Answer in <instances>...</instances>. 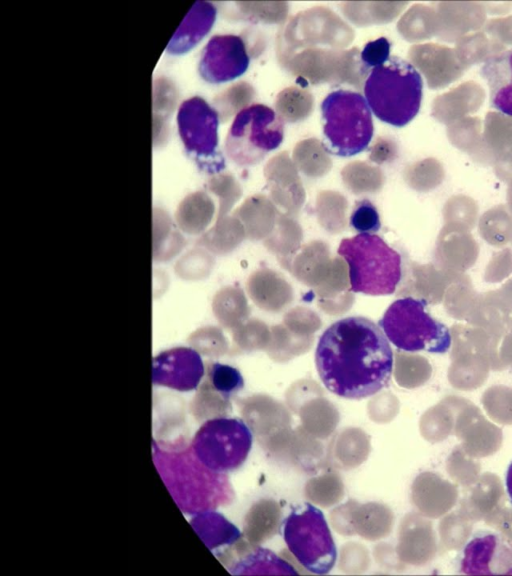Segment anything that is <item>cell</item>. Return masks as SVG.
Masks as SVG:
<instances>
[{"mask_svg":"<svg viewBox=\"0 0 512 576\" xmlns=\"http://www.w3.org/2000/svg\"><path fill=\"white\" fill-rule=\"evenodd\" d=\"M315 364L330 392L347 399H363L389 385L393 351L378 324L351 316L337 320L322 333Z\"/></svg>","mask_w":512,"mask_h":576,"instance_id":"obj_1","label":"cell"},{"mask_svg":"<svg viewBox=\"0 0 512 576\" xmlns=\"http://www.w3.org/2000/svg\"><path fill=\"white\" fill-rule=\"evenodd\" d=\"M363 89L367 104L378 119L403 127L419 112L423 80L410 62L391 57L370 71Z\"/></svg>","mask_w":512,"mask_h":576,"instance_id":"obj_2","label":"cell"},{"mask_svg":"<svg viewBox=\"0 0 512 576\" xmlns=\"http://www.w3.org/2000/svg\"><path fill=\"white\" fill-rule=\"evenodd\" d=\"M348 264L351 290L380 296L393 294L403 274L402 256L376 234L344 238L337 249Z\"/></svg>","mask_w":512,"mask_h":576,"instance_id":"obj_3","label":"cell"},{"mask_svg":"<svg viewBox=\"0 0 512 576\" xmlns=\"http://www.w3.org/2000/svg\"><path fill=\"white\" fill-rule=\"evenodd\" d=\"M389 342L406 352L443 354L451 347L448 327L427 311L423 299L395 300L378 321Z\"/></svg>","mask_w":512,"mask_h":576,"instance_id":"obj_4","label":"cell"},{"mask_svg":"<svg viewBox=\"0 0 512 576\" xmlns=\"http://www.w3.org/2000/svg\"><path fill=\"white\" fill-rule=\"evenodd\" d=\"M321 113L323 132L334 154L350 157L367 148L374 125L364 96L344 89L333 91L322 101Z\"/></svg>","mask_w":512,"mask_h":576,"instance_id":"obj_5","label":"cell"},{"mask_svg":"<svg viewBox=\"0 0 512 576\" xmlns=\"http://www.w3.org/2000/svg\"><path fill=\"white\" fill-rule=\"evenodd\" d=\"M352 27L324 6L312 7L288 18L276 37L279 64L298 51L310 48L346 49L354 40Z\"/></svg>","mask_w":512,"mask_h":576,"instance_id":"obj_6","label":"cell"},{"mask_svg":"<svg viewBox=\"0 0 512 576\" xmlns=\"http://www.w3.org/2000/svg\"><path fill=\"white\" fill-rule=\"evenodd\" d=\"M281 533L294 558L309 572L329 573L337 549L323 512L311 503L293 507L283 520Z\"/></svg>","mask_w":512,"mask_h":576,"instance_id":"obj_7","label":"cell"},{"mask_svg":"<svg viewBox=\"0 0 512 576\" xmlns=\"http://www.w3.org/2000/svg\"><path fill=\"white\" fill-rule=\"evenodd\" d=\"M284 139L283 121L275 110L252 104L238 113L226 138V152L240 166L261 162Z\"/></svg>","mask_w":512,"mask_h":576,"instance_id":"obj_8","label":"cell"},{"mask_svg":"<svg viewBox=\"0 0 512 576\" xmlns=\"http://www.w3.org/2000/svg\"><path fill=\"white\" fill-rule=\"evenodd\" d=\"M252 442V432L243 420L221 416L201 425L193 439V450L205 468L214 473H227L244 464Z\"/></svg>","mask_w":512,"mask_h":576,"instance_id":"obj_9","label":"cell"},{"mask_svg":"<svg viewBox=\"0 0 512 576\" xmlns=\"http://www.w3.org/2000/svg\"><path fill=\"white\" fill-rule=\"evenodd\" d=\"M460 570L469 575H512V544L494 533H481L466 545Z\"/></svg>","mask_w":512,"mask_h":576,"instance_id":"obj_10","label":"cell"},{"mask_svg":"<svg viewBox=\"0 0 512 576\" xmlns=\"http://www.w3.org/2000/svg\"><path fill=\"white\" fill-rule=\"evenodd\" d=\"M233 575H297L295 568L273 551L243 538L216 554Z\"/></svg>","mask_w":512,"mask_h":576,"instance_id":"obj_11","label":"cell"},{"mask_svg":"<svg viewBox=\"0 0 512 576\" xmlns=\"http://www.w3.org/2000/svg\"><path fill=\"white\" fill-rule=\"evenodd\" d=\"M250 52L244 39L237 35H220L211 39L204 54L202 69L214 83L230 81L245 73Z\"/></svg>","mask_w":512,"mask_h":576,"instance_id":"obj_12","label":"cell"},{"mask_svg":"<svg viewBox=\"0 0 512 576\" xmlns=\"http://www.w3.org/2000/svg\"><path fill=\"white\" fill-rule=\"evenodd\" d=\"M205 367L193 348H175L155 358L154 381L179 391H190L201 384Z\"/></svg>","mask_w":512,"mask_h":576,"instance_id":"obj_13","label":"cell"},{"mask_svg":"<svg viewBox=\"0 0 512 576\" xmlns=\"http://www.w3.org/2000/svg\"><path fill=\"white\" fill-rule=\"evenodd\" d=\"M343 50L330 48L304 49L292 55L281 66L304 84H336Z\"/></svg>","mask_w":512,"mask_h":576,"instance_id":"obj_14","label":"cell"},{"mask_svg":"<svg viewBox=\"0 0 512 576\" xmlns=\"http://www.w3.org/2000/svg\"><path fill=\"white\" fill-rule=\"evenodd\" d=\"M480 74L488 85L491 106L512 117V50L491 55Z\"/></svg>","mask_w":512,"mask_h":576,"instance_id":"obj_15","label":"cell"},{"mask_svg":"<svg viewBox=\"0 0 512 576\" xmlns=\"http://www.w3.org/2000/svg\"><path fill=\"white\" fill-rule=\"evenodd\" d=\"M192 525L205 545L221 552L243 538L240 530L216 511H203L192 521Z\"/></svg>","mask_w":512,"mask_h":576,"instance_id":"obj_16","label":"cell"},{"mask_svg":"<svg viewBox=\"0 0 512 576\" xmlns=\"http://www.w3.org/2000/svg\"><path fill=\"white\" fill-rule=\"evenodd\" d=\"M407 4V2L348 1L341 4V11L355 26L367 27L392 22Z\"/></svg>","mask_w":512,"mask_h":576,"instance_id":"obj_17","label":"cell"},{"mask_svg":"<svg viewBox=\"0 0 512 576\" xmlns=\"http://www.w3.org/2000/svg\"><path fill=\"white\" fill-rule=\"evenodd\" d=\"M291 158L296 168L309 177H321L332 167V158L327 147L316 138L299 141Z\"/></svg>","mask_w":512,"mask_h":576,"instance_id":"obj_18","label":"cell"},{"mask_svg":"<svg viewBox=\"0 0 512 576\" xmlns=\"http://www.w3.org/2000/svg\"><path fill=\"white\" fill-rule=\"evenodd\" d=\"M213 212L211 199L206 194L197 192L181 202L176 212V222L184 233L199 234L209 224Z\"/></svg>","mask_w":512,"mask_h":576,"instance_id":"obj_19","label":"cell"},{"mask_svg":"<svg viewBox=\"0 0 512 576\" xmlns=\"http://www.w3.org/2000/svg\"><path fill=\"white\" fill-rule=\"evenodd\" d=\"M446 47L436 44L412 46L408 52L410 63L423 73L429 87L437 88L444 84V53Z\"/></svg>","mask_w":512,"mask_h":576,"instance_id":"obj_20","label":"cell"},{"mask_svg":"<svg viewBox=\"0 0 512 576\" xmlns=\"http://www.w3.org/2000/svg\"><path fill=\"white\" fill-rule=\"evenodd\" d=\"M274 106L275 112L283 122L297 123L311 115L314 97L308 89L290 86L277 94Z\"/></svg>","mask_w":512,"mask_h":576,"instance_id":"obj_21","label":"cell"},{"mask_svg":"<svg viewBox=\"0 0 512 576\" xmlns=\"http://www.w3.org/2000/svg\"><path fill=\"white\" fill-rule=\"evenodd\" d=\"M397 30L410 42L427 39L438 32L437 14L427 6L416 4L401 16Z\"/></svg>","mask_w":512,"mask_h":576,"instance_id":"obj_22","label":"cell"},{"mask_svg":"<svg viewBox=\"0 0 512 576\" xmlns=\"http://www.w3.org/2000/svg\"><path fill=\"white\" fill-rule=\"evenodd\" d=\"M226 400L244 387V379L239 370L231 365L208 362L205 366V378L202 382Z\"/></svg>","mask_w":512,"mask_h":576,"instance_id":"obj_23","label":"cell"},{"mask_svg":"<svg viewBox=\"0 0 512 576\" xmlns=\"http://www.w3.org/2000/svg\"><path fill=\"white\" fill-rule=\"evenodd\" d=\"M239 17L264 24H283L288 19L289 4L284 1L237 2Z\"/></svg>","mask_w":512,"mask_h":576,"instance_id":"obj_24","label":"cell"},{"mask_svg":"<svg viewBox=\"0 0 512 576\" xmlns=\"http://www.w3.org/2000/svg\"><path fill=\"white\" fill-rule=\"evenodd\" d=\"M255 96L254 87L246 81H240L229 87L215 99L221 120L226 121L252 105Z\"/></svg>","mask_w":512,"mask_h":576,"instance_id":"obj_25","label":"cell"},{"mask_svg":"<svg viewBox=\"0 0 512 576\" xmlns=\"http://www.w3.org/2000/svg\"><path fill=\"white\" fill-rule=\"evenodd\" d=\"M342 178L355 193L377 190L383 183L382 171L361 161L347 164L342 170Z\"/></svg>","mask_w":512,"mask_h":576,"instance_id":"obj_26","label":"cell"},{"mask_svg":"<svg viewBox=\"0 0 512 576\" xmlns=\"http://www.w3.org/2000/svg\"><path fill=\"white\" fill-rule=\"evenodd\" d=\"M370 71L356 48L344 49L341 53L336 84H347L356 88L364 87Z\"/></svg>","mask_w":512,"mask_h":576,"instance_id":"obj_27","label":"cell"},{"mask_svg":"<svg viewBox=\"0 0 512 576\" xmlns=\"http://www.w3.org/2000/svg\"><path fill=\"white\" fill-rule=\"evenodd\" d=\"M264 174L275 187H290L299 183L298 169L288 152H280L265 165Z\"/></svg>","mask_w":512,"mask_h":576,"instance_id":"obj_28","label":"cell"},{"mask_svg":"<svg viewBox=\"0 0 512 576\" xmlns=\"http://www.w3.org/2000/svg\"><path fill=\"white\" fill-rule=\"evenodd\" d=\"M350 225L359 234L376 233L381 227L376 207L368 199L357 201L350 216Z\"/></svg>","mask_w":512,"mask_h":576,"instance_id":"obj_29","label":"cell"},{"mask_svg":"<svg viewBox=\"0 0 512 576\" xmlns=\"http://www.w3.org/2000/svg\"><path fill=\"white\" fill-rule=\"evenodd\" d=\"M207 259L203 251L193 249L179 258L174 266L175 274L186 281L201 279L207 271Z\"/></svg>","mask_w":512,"mask_h":576,"instance_id":"obj_30","label":"cell"},{"mask_svg":"<svg viewBox=\"0 0 512 576\" xmlns=\"http://www.w3.org/2000/svg\"><path fill=\"white\" fill-rule=\"evenodd\" d=\"M390 42L380 37L368 42L361 51V58L368 68H375L385 64L390 56Z\"/></svg>","mask_w":512,"mask_h":576,"instance_id":"obj_31","label":"cell"},{"mask_svg":"<svg viewBox=\"0 0 512 576\" xmlns=\"http://www.w3.org/2000/svg\"><path fill=\"white\" fill-rule=\"evenodd\" d=\"M211 189L221 197L220 213H224L240 196L237 182L231 175L225 174L211 181Z\"/></svg>","mask_w":512,"mask_h":576,"instance_id":"obj_32","label":"cell"},{"mask_svg":"<svg viewBox=\"0 0 512 576\" xmlns=\"http://www.w3.org/2000/svg\"><path fill=\"white\" fill-rule=\"evenodd\" d=\"M396 155V144L387 138H378L369 151L370 161L377 164L391 162L396 158Z\"/></svg>","mask_w":512,"mask_h":576,"instance_id":"obj_33","label":"cell"},{"mask_svg":"<svg viewBox=\"0 0 512 576\" xmlns=\"http://www.w3.org/2000/svg\"><path fill=\"white\" fill-rule=\"evenodd\" d=\"M506 488L512 502V462L510 463L506 474Z\"/></svg>","mask_w":512,"mask_h":576,"instance_id":"obj_34","label":"cell"}]
</instances>
